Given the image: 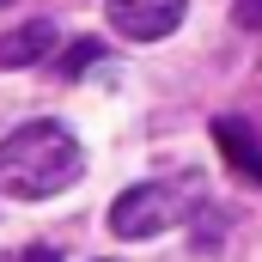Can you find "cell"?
<instances>
[{
    "instance_id": "cell-2",
    "label": "cell",
    "mask_w": 262,
    "mask_h": 262,
    "mask_svg": "<svg viewBox=\"0 0 262 262\" xmlns=\"http://www.w3.org/2000/svg\"><path fill=\"white\" fill-rule=\"evenodd\" d=\"M195 207H201V177H152V183H134L128 195H116L110 232L140 244V238H159V232L183 226Z\"/></svg>"
},
{
    "instance_id": "cell-8",
    "label": "cell",
    "mask_w": 262,
    "mask_h": 262,
    "mask_svg": "<svg viewBox=\"0 0 262 262\" xmlns=\"http://www.w3.org/2000/svg\"><path fill=\"white\" fill-rule=\"evenodd\" d=\"M18 262H61V256H55L49 244H37V250H25V256H18Z\"/></svg>"
},
{
    "instance_id": "cell-7",
    "label": "cell",
    "mask_w": 262,
    "mask_h": 262,
    "mask_svg": "<svg viewBox=\"0 0 262 262\" xmlns=\"http://www.w3.org/2000/svg\"><path fill=\"white\" fill-rule=\"evenodd\" d=\"M92 61H98V43L85 37V43H73V55L61 61V73H79V67H92Z\"/></svg>"
},
{
    "instance_id": "cell-9",
    "label": "cell",
    "mask_w": 262,
    "mask_h": 262,
    "mask_svg": "<svg viewBox=\"0 0 262 262\" xmlns=\"http://www.w3.org/2000/svg\"><path fill=\"white\" fill-rule=\"evenodd\" d=\"M0 6H6V0H0Z\"/></svg>"
},
{
    "instance_id": "cell-6",
    "label": "cell",
    "mask_w": 262,
    "mask_h": 262,
    "mask_svg": "<svg viewBox=\"0 0 262 262\" xmlns=\"http://www.w3.org/2000/svg\"><path fill=\"white\" fill-rule=\"evenodd\" d=\"M232 18L244 31H262V0H232Z\"/></svg>"
},
{
    "instance_id": "cell-4",
    "label": "cell",
    "mask_w": 262,
    "mask_h": 262,
    "mask_svg": "<svg viewBox=\"0 0 262 262\" xmlns=\"http://www.w3.org/2000/svg\"><path fill=\"white\" fill-rule=\"evenodd\" d=\"M213 146L226 152V165H232L244 183H256V189H262V140L250 134V122L220 116V122H213Z\"/></svg>"
},
{
    "instance_id": "cell-5",
    "label": "cell",
    "mask_w": 262,
    "mask_h": 262,
    "mask_svg": "<svg viewBox=\"0 0 262 262\" xmlns=\"http://www.w3.org/2000/svg\"><path fill=\"white\" fill-rule=\"evenodd\" d=\"M49 43H55V25H25V31H12L6 43H0V67H31V61H43L49 55Z\"/></svg>"
},
{
    "instance_id": "cell-1",
    "label": "cell",
    "mask_w": 262,
    "mask_h": 262,
    "mask_svg": "<svg viewBox=\"0 0 262 262\" xmlns=\"http://www.w3.org/2000/svg\"><path fill=\"white\" fill-rule=\"evenodd\" d=\"M79 171H85V152H79L73 128H61V122H25L0 146V189L18 201L61 195L67 183H79Z\"/></svg>"
},
{
    "instance_id": "cell-3",
    "label": "cell",
    "mask_w": 262,
    "mask_h": 262,
    "mask_svg": "<svg viewBox=\"0 0 262 262\" xmlns=\"http://www.w3.org/2000/svg\"><path fill=\"white\" fill-rule=\"evenodd\" d=\"M183 12H189V0H110V25H116V37H128V43H159V37H171V31L183 25Z\"/></svg>"
}]
</instances>
